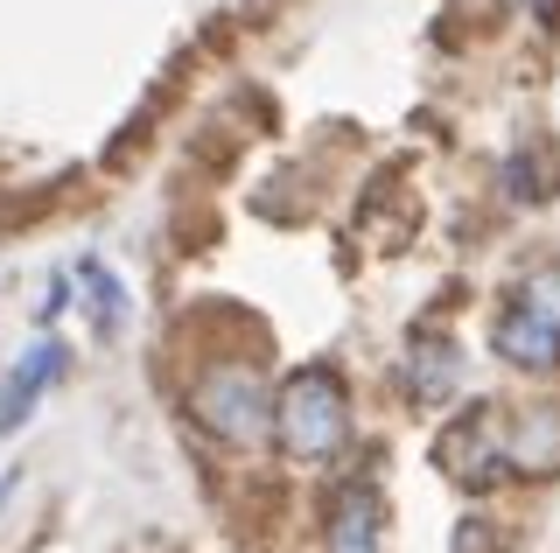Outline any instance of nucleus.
I'll use <instances>...</instances> for the list:
<instances>
[{
	"instance_id": "nucleus-1",
	"label": "nucleus",
	"mask_w": 560,
	"mask_h": 553,
	"mask_svg": "<svg viewBox=\"0 0 560 553\" xmlns=\"http://www.w3.org/2000/svg\"><path fill=\"white\" fill-rule=\"evenodd\" d=\"M273 435L294 462H329L337 448L350 442V392L329 365H308L280 386V407H273Z\"/></svg>"
},
{
	"instance_id": "nucleus-2",
	"label": "nucleus",
	"mask_w": 560,
	"mask_h": 553,
	"mask_svg": "<svg viewBox=\"0 0 560 553\" xmlns=\"http://www.w3.org/2000/svg\"><path fill=\"white\" fill-rule=\"evenodd\" d=\"M273 407H280V392H267L259 365H210L197 386H189V413H197L218 442H267Z\"/></svg>"
},
{
	"instance_id": "nucleus-3",
	"label": "nucleus",
	"mask_w": 560,
	"mask_h": 553,
	"mask_svg": "<svg viewBox=\"0 0 560 553\" xmlns=\"http://www.w3.org/2000/svg\"><path fill=\"white\" fill-rule=\"evenodd\" d=\"M490 351L518 372H560V316H547L533 302H512L490 322Z\"/></svg>"
},
{
	"instance_id": "nucleus-4",
	"label": "nucleus",
	"mask_w": 560,
	"mask_h": 553,
	"mask_svg": "<svg viewBox=\"0 0 560 553\" xmlns=\"http://www.w3.org/2000/svg\"><path fill=\"white\" fill-rule=\"evenodd\" d=\"M504 470L518 476H560V407L539 400V407H518L504 421Z\"/></svg>"
},
{
	"instance_id": "nucleus-5",
	"label": "nucleus",
	"mask_w": 560,
	"mask_h": 553,
	"mask_svg": "<svg viewBox=\"0 0 560 553\" xmlns=\"http://www.w3.org/2000/svg\"><path fill=\"white\" fill-rule=\"evenodd\" d=\"M323 553H378V497L364 491V483L337 491L329 526H323Z\"/></svg>"
},
{
	"instance_id": "nucleus-6",
	"label": "nucleus",
	"mask_w": 560,
	"mask_h": 553,
	"mask_svg": "<svg viewBox=\"0 0 560 553\" xmlns=\"http://www.w3.org/2000/svg\"><path fill=\"white\" fill-rule=\"evenodd\" d=\"M63 378V343H35L28 365L8 378V392H0V435H14V427L28 421V407L43 400V386H57Z\"/></svg>"
},
{
	"instance_id": "nucleus-7",
	"label": "nucleus",
	"mask_w": 560,
	"mask_h": 553,
	"mask_svg": "<svg viewBox=\"0 0 560 553\" xmlns=\"http://www.w3.org/2000/svg\"><path fill=\"white\" fill-rule=\"evenodd\" d=\"M455 378H463V351H455L448 337H413V351H407V392L413 400L420 407L448 400Z\"/></svg>"
},
{
	"instance_id": "nucleus-8",
	"label": "nucleus",
	"mask_w": 560,
	"mask_h": 553,
	"mask_svg": "<svg viewBox=\"0 0 560 553\" xmlns=\"http://www.w3.org/2000/svg\"><path fill=\"white\" fill-rule=\"evenodd\" d=\"M504 189H512L518 203H547L553 197V162H547V148H525V154H512V162H504Z\"/></svg>"
},
{
	"instance_id": "nucleus-9",
	"label": "nucleus",
	"mask_w": 560,
	"mask_h": 553,
	"mask_svg": "<svg viewBox=\"0 0 560 553\" xmlns=\"http://www.w3.org/2000/svg\"><path fill=\"white\" fill-rule=\"evenodd\" d=\"M78 281H84V287H92V316H98V330H105V337H113V330H119V322H127V287H119V281H113V273H105V267H98V259H84V267H78Z\"/></svg>"
},
{
	"instance_id": "nucleus-10",
	"label": "nucleus",
	"mask_w": 560,
	"mask_h": 553,
	"mask_svg": "<svg viewBox=\"0 0 560 553\" xmlns=\"http://www.w3.org/2000/svg\"><path fill=\"white\" fill-rule=\"evenodd\" d=\"M518 302H533V308H547V316H560V273H533V281L518 287Z\"/></svg>"
},
{
	"instance_id": "nucleus-11",
	"label": "nucleus",
	"mask_w": 560,
	"mask_h": 553,
	"mask_svg": "<svg viewBox=\"0 0 560 553\" xmlns=\"http://www.w3.org/2000/svg\"><path fill=\"white\" fill-rule=\"evenodd\" d=\"M525 8L539 14V28H560V0H525Z\"/></svg>"
},
{
	"instance_id": "nucleus-12",
	"label": "nucleus",
	"mask_w": 560,
	"mask_h": 553,
	"mask_svg": "<svg viewBox=\"0 0 560 553\" xmlns=\"http://www.w3.org/2000/svg\"><path fill=\"white\" fill-rule=\"evenodd\" d=\"M14 491H22V470H8V476H0V511H8V497Z\"/></svg>"
}]
</instances>
